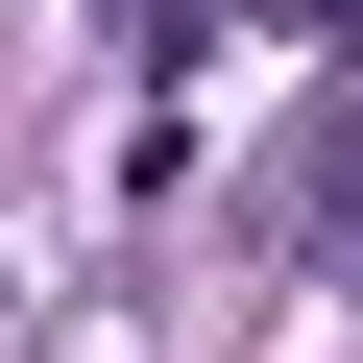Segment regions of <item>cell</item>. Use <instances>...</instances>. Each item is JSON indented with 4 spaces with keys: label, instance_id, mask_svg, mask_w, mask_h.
Instances as JSON below:
<instances>
[{
    "label": "cell",
    "instance_id": "6da1fadb",
    "mask_svg": "<svg viewBox=\"0 0 363 363\" xmlns=\"http://www.w3.org/2000/svg\"><path fill=\"white\" fill-rule=\"evenodd\" d=\"M242 25H339V0H242Z\"/></svg>",
    "mask_w": 363,
    "mask_h": 363
}]
</instances>
